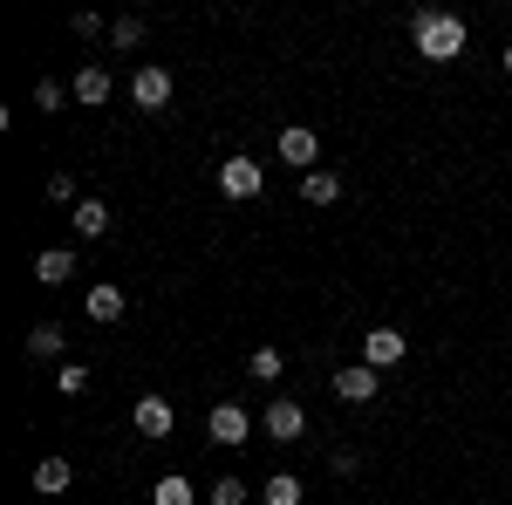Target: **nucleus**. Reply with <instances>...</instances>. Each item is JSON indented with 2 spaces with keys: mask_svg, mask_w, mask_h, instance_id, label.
<instances>
[{
  "mask_svg": "<svg viewBox=\"0 0 512 505\" xmlns=\"http://www.w3.org/2000/svg\"><path fill=\"white\" fill-rule=\"evenodd\" d=\"M205 437H212V444H219V451H239V444H246V437H253V417H246V410H239V403H219V410H212V417H205Z\"/></svg>",
  "mask_w": 512,
  "mask_h": 505,
  "instance_id": "obj_5",
  "label": "nucleus"
},
{
  "mask_svg": "<svg viewBox=\"0 0 512 505\" xmlns=\"http://www.w3.org/2000/svg\"><path fill=\"white\" fill-rule=\"evenodd\" d=\"M280 164H301V178L321 171V137L308 123H287V130H280Z\"/></svg>",
  "mask_w": 512,
  "mask_h": 505,
  "instance_id": "obj_6",
  "label": "nucleus"
},
{
  "mask_svg": "<svg viewBox=\"0 0 512 505\" xmlns=\"http://www.w3.org/2000/svg\"><path fill=\"white\" fill-rule=\"evenodd\" d=\"M69 226H76L82 239H103L110 233V205H103V198H82L76 212H69Z\"/></svg>",
  "mask_w": 512,
  "mask_h": 505,
  "instance_id": "obj_13",
  "label": "nucleus"
},
{
  "mask_svg": "<svg viewBox=\"0 0 512 505\" xmlns=\"http://www.w3.org/2000/svg\"><path fill=\"white\" fill-rule=\"evenodd\" d=\"M328 383H335V396H342V403H369V396H376V369H369V362H349V369H335V376H328Z\"/></svg>",
  "mask_w": 512,
  "mask_h": 505,
  "instance_id": "obj_9",
  "label": "nucleus"
},
{
  "mask_svg": "<svg viewBox=\"0 0 512 505\" xmlns=\"http://www.w3.org/2000/svg\"><path fill=\"white\" fill-rule=\"evenodd\" d=\"M260 430H267V444H294V437H308V410H301L294 396H274L267 417H260Z\"/></svg>",
  "mask_w": 512,
  "mask_h": 505,
  "instance_id": "obj_2",
  "label": "nucleus"
},
{
  "mask_svg": "<svg viewBox=\"0 0 512 505\" xmlns=\"http://www.w3.org/2000/svg\"><path fill=\"white\" fill-rule=\"evenodd\" d=\"M260 499L267 505H301V478H294V471H274V478L260 485Z\"/></svg>",
  "mask_w": 512,
  "mask_h": 505,
  "instance_id": "obj_19",
  "label": "nucleus"
},
{
  "mask_svg": "<svg viewBox=\"0 0 512 505\" xmlns=\"http://www.w3.org/2000/svg\"><path fill=\"white\" fill-rule=\"evenodd\" d=\"M410 355V342H403V328H362V362L383 376V369H396Z\"/></svg>",
  "mask_w": 512,
  "mask_h": 505,
  "instance_id": "obj_4",
  "label": "nucleus"
},
{
  "mask_svg": "<svg viewBox=\"0 0 512 505\" xmlns=\"http://www.w3.org/2000/svg\"><path fill=\"white\" fill-rule=\"evenodd\" d=\"M246 376H253V383H280V376H287V355L280 349H253L246 355Z\"/></svg>",
  "mask_w": 512,
  "mask_h": 505,
  "instance_id": "obj_18",
  "label": "nucleus"
},
{
  "mask_svg": "<svg viewBox=\"0 0 512 505\" xmlns=\"http://www.w3.org/2000/svg\"><path fill=\"white\" fill-rule=\"evenodd\" d=\"M335 198H342V178H335V171H328V164H321V171H308V178H301V205H335Z\"/></svg>",
  "mask_w": 512,
  "mask_h": 505,
  "instance_id": "obj_15",
  "label": "nucleus"
},
{
  "mask_svg": "<svg viewBox=\"0 0 512 505\" xmlns=\"http://www.w3.org/2000/svg\"><path fill=\"white\" fill-rule=\"evenodd\" d=\"M151 505H198V485L178 478V471H164L158 485H151Z\"/></svg>",
  "mask_w": 512,
  "mask_h": 505,
  "instance_id": "obj_16",
  "label": "nucleus"
},
{
  "mask_svg": "<svg viewBox=\"0 0 512 505\" xmlns=\"http://www.w3.org/2000/svg\"><path fill=\"white\" fill-rule=\"evenodd\" d=\"M62 349H69V335H62L55 321H41V328H28V355H35V362H55Z\"/></svg>",
  "mask_w": 512,
  "mask_h": 505,
  "instance_id": "obj_17",
  "label": "nucleus"
},
{
  "mask_svg": "<svg viewBox=\"0 0 512 505\" xmlns=\"http://www.w3.org/2000/svg\"><path fill=\"white\" fill-rule=\"evenodd\" d=\"M506 76H512V41H506Z\"/></svg>",
  "mask_w": 512,
  "mask_h": 505,
  "instance_id": "obj_25",
  "label": "nucleus"
},
{
  "mask_svg": "<svg viewBox=\"0 0 512 505\" xmlns=\"http://www.w3.org/2000/svg\"><path fill=\"white\" fill-rule=\"evenodd\" d=\"M410 41H417L424 62H458L465 41H472V28H465V14H451V7H424V14H410Z\"/></svg>",
  "mask_w": 512,
  "mask_h": 505,
  "instance_id": "obj_1",
  "label": "nucleus"
},
{
  "mask_svg": "<svg viewBox=\"0 0 512 505\" xmlns=\"http://www.w3.org/2000/svg\"><path fill=\"white\" fill-rule=\"evenodd\" d=\"M69 478H76L69 458H41V465H35V492H41V499H55V492H69Z\"/></svg>",
  "mask_w": 512,
  "mask_h": 505,
  "instance_id": "obj_14",
  "label": "nucleus"
},
{
  "mask_svg": "<svg viewBox=\"0 0 512 505\" xmlns=\"http://www.w3.org/2000/svg\"><path fill=\"white\" fill-rule=\"evenodd\" d=\"M55 389H62V396H82V389H89V369H82V362H62V369H55Z\"/></svg>",
  "mask_w": 512,
  "mask_h": 505,
  "instance_id": "obj_22",
  "label": "nucleus"
},
{
  "mask_svg": "<svg viewBox=\"0 0 512 505\" xmlns=\"http://www.w3.org/2000/svg\"><path fill=\"white\" fill-rule=\"evenodd\" d=\"M69 96H76L82 110H103V103H110V69H96V62H89V69H76Z\"/></svg>",
  "mask_w": 512,
  "mask_h": 505,
  "instance_id": "obj_11",
  "label": "nucleus"
},
{
  "mask_svg": "<svg viewBox=\"0 0 512 505\" xmlns=\"http://www.w3.org/2000/svg\"><path fill=\"white\" fill-rule=\"evenodd\" d=\"M219 192H226V198H260V192H267L260 157H226V164H219Z\"/></svg>",
  "mask_w": 512,
  "mask_h": 505,
  "instance_id": "obj_3",
  "label": "nucleus"
},
{
  "mask_svg": "<svg viewBox=\"0 0 512 505\" xmlns=\"http://www.w3.org/2000/svg\"><path fill=\"white\" fill-rule=\"evenodd\" d=\"M123 308H130V301H123V287H110V280H96V287L82 294V314H89V321H103V328L123 321Z\"/></svg>",
  "mask_w": 512,
  "mask_h": 505,
  "instance_id": "obj_10",
  "label": "nucleus"
},
{
  "mask_svg": "<svg viewBox=\"0 0 512 505\" xmlns=\"http://www.w3.org/2000/svg\"><path fill=\"white\" fill-rule=\"evenodd\" d=\"M62 96H69V89H62V82H48V76L35 82V103H41V110H62Z\"/></svg>",
  "mask_w": 512,
  "mask_h": 505,
  "instance_id": "obj_24",
  "label": "nucleus"
},
{
  "mask_svg": "<svg viewBox=\"0 0 512 505\" xmlns=\"http://www.w3.org/2000/svg\"><path fill=\"white\" fill-rule=\"evenodd\" d=\"M110 41H117V48H144V21H137V14L110 21Z\"/></svg>",
  "mask_w": 512,
  "mask_h": 505,
  "instance_id": "obj_21",
  "label": "nucleus"
},
{
  "mask_svg": "<svg viewBox=\"0 0 512 505\" xmlns=\"http://www.w3.org/2000/svg\"><path fill=\"white\" fill-rule=\"evenodd\" d=\"M130 96H137V110H151V117H158L164 103H171V69H158V62H144V69L130 76Z\"/></svg>",
  "mask_w": 512,
  "mask_h": 505,
  "instance_id": "obj_8",
  "label": "nucleus"
},
{
  "mask_svg": "<svg viewBox=\"0 0 512 505\" xmlns=\"http://www.w3.org/2000/svg\"><path fill=\"white\" fill-rule=\"evenodd\" d=\"M246 492H253V485H246V478H233V471L205 485V499H212V505H246Z\"/></svg>",
  "mask_w": 512,
  "mask_h": 505,
  "instance_id": "obj_20",
  "label": "nucleus"
},
{
  "mask_svg": "<svg viewBox=\"0 0 512 505\" xmlns=\"http://www.w3.org/2000/svg\"><path fill=\"white\" fill-rule=\"evenodd\" d=\"M48 198H55V205H69V212H76V205H82V198H76V178H62V171L48 178Z\"/></svg>",
  "mask_w": 512,
  "mask_h": 505,
  "instance_id": "obj_23",
  "label": "nucleus"
},
{
  "mask_svg": "<svg viewBox=\"0 0 512 505\" xmlns=\"http://www.w3.org/2000/svg\"><path fill=\"white\" fill-rule=\"evenodd\" d=\"M69 273H76V253H69V246L35 253V280H41V287H69Z\"/></svg>",
  "mask_w": 512,
  "mask_h": 505,
  "instance_id": "obj_12",
  "label": "nucleus"
},
{
  "mask_svg": "<svg viewBox=\"0 0 512 505\" xmlns=\"http://www.w3.org/2000/svg\"><path fill=\"white\" fill-rule=\"evenodd\" d=\"M130 424H137L144 437H151V444H158V437H171V430H178V410H171V396H158V389H151V396H137Z\"/></svg>",
  "mask_w": 512,
  "mask_h": 505,
  "instance_id": "obj_7",
  "label": "nucleus"
}]
</instances>
